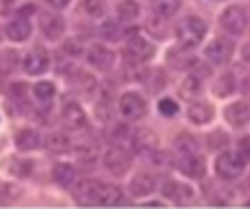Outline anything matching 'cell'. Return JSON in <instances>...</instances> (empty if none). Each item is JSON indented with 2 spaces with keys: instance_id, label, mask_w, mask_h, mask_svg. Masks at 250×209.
Listing matches in <instances>:
<instances>
[{
  "instance_id": "cell-29",
  "label": "cell",
  "mask_w": 250,
  "mask_h": 209,
  "mask_svg": "<svg viewBox=\"0 0 250 209\" xmlns=\"http://www.w3.org/2000/svg\"><path fill=\"white\" fill-rule=\"evenodd\" d=\"M21 196V187L12 185V182H0V205H12Z\"/></svg>"
},
{
  "instance_id": "cell-36",
  "label": "cell",
  "mask_w": 250,
  "mask_h": 209,
  "mask_svg": "<svg viewBox=\"0 0 250 209\" xmlns=\"http://www.w3.org/2000/svg\"><path fill=\"white\" fill-rule=\"evenodd\" d=\"M111 137H113V139H124V137H128V126H126V124H115V126L111 128Z\"/></svg>"
},
{
  "instance_id": "cell-43",
  "label": "cell",
  "mask_w": 250,
  "mask_h": 209,
  "mask_svg": "<svg viewBox=\"0 0 250 209\" xmlns=\"http://www.w3.org/2000/svg\"><path fill=\"white\" fill-rule=\"evenodd\" d=\"M246 207H250V200H248V203H246Z\"/></svg>"
},
{
  "instance_id": "cell-26",
  "label": "cell",
  "mask_w": 250,
  "mask_h": 209,
  "mask_svg": "<svg viewBox=\"0 0 250 209\" xmlns=\"http://www.w3.org/2000/svg\"><path fill=\"white\" fill-rule=\"evenodd\" d=\"M151 7H153V12H156V16L171 18L176 12H178L181 0H151Z\"/></svg>"
},
{
  "instance_id": "cell-10",
  "label": "cell",
  "mask_w": 250,
  "mask_h": 209,
  "mask_svg": "<svg viewBox=\"0 0 250 209\" xmlns=\"http://www.w3.org/2000/svg\"><path fill=\"white\" fill-rule=\"evenodd\" d=\"M86 58L88 63L95 70H99V72H108L113 68V63H115V54L106 45H90L86 50Z\"/></svg>"
},
{
  "instance_id": "cell-31",
  "label": "cell",
  "mask_w": 250,
  "mask_h": 209,
  "mask_svg": "<svg viewBox=\"0 0 250 209\" xmlns=\"http://www.w3.org/2000/svg\"><path fill=\"white\" fill-rule=\"evenodd\" d=\"M205 142H208V149H212V151L226 149V146H230V135L223 133V131H212V133L205 137Z\"/></svg>"
},
{
  "instance_id": "cell-8",
  "label": "cell",
  "mask_w": 250,
  "mask_h": 209,
  "mask_svg": "<svg viewBox=\"0 0 250 209\" xmlns=\"http://www.w3.org/2000/svg\"><path fill=\"white\" fill-rule=\"evenodd\" d=\"M131 144H133V151L138 155H146L151 157L158 151V137L151 128H138L133 135H131Z\"/></svg>"
},
{
  "instance_id": "cell-37",
  "label": "cell",
  "mask_w": 250,
  "mask_h": 209,
  "mask_svg": "<svg viewBox=\"0 0 250 209\" xmlns=\"http://www.w3.org/2000/svg\"><path fill=\"white\" fill-rule=\"evenodd\" d=\"M239 153H241L244 160H250V135L239 139Z\"/></svg>"
},
{
  "instance_id": "cell-41",
  "label": "cell",
  "mask_w": 250,
  "mask_h": 209,
  "mask_svg": "<svg viewBox=\"0 0 250 209\" xmlns=\"http://www.w3.org/2000/svg\"><path fill=\"white\" fill-rule=\"evenodd\" d=\"M244 63H246V65H250V43L244 47Z\"/></svg>"
},
{
  "instance_id": "cell-16",
  "label": "cell",
  "mask_w": 250,
  "mask_h": 209,
  "mask_svg": "<svg viewBox=\"0 0 250 209\" xmlns=\"http://www.w3.org/2000/svg\"><path fill=\"white\" fill-rule=\"evenodd\" d=\"M156 178H153L151 173H138L133 175V180L128 182V193L135 198H145V196H151L153 191H156Z\"/></svg>"
},
{
  "instance_id": "cell-34",
  "label": "cell",
  "mask_w": 250,
  "mask_h": 209,
  "mask_svg": "<svg viewBox=\"0 0 250 209\" xmlns=\"http://www.w3.org/2000/svg\"><path fill=\"white\" fill-rule=\"evenodd\" d=\"M158 111H160V115H165V117H174L176 113H178V104H176L174 99L163 97L158 101Z\"/></svg>"
},
{
  "instance_id": "cell-9",
  "label": "cell",
  "mask_w": 250,
  "mask_h": 209,
  "mask_svg": "<svg viewBox=\"0 0 250 209\" xmlns=\"http://www.w3.org/2000/svg\"><path fill=\"white\" fill-rule=\"evenodd\" d=\"M47 65H50V54H47V50L41 45L32 47L23 58V70L27 75H43L47 70Z\"/></svg>"
},
{
  "instance_id": "cell-40",
  "label": "cell",
  "mask_w": 250,
  "mask_h": 209,
  "mask_svg": "<svg viewBox=\"0 0 250 209\" xmlns=\"http://www.w3.org/2000/svg\"><path fill=\"white\" fill-rule=\"evenodd\" d=\"M50 2V7H54V9H65V7L70 5V0H47Z\"/></svg>"
},
{
  "instance_id": "cell-4",
  "label": "cell",
  "mask_w": 250,
  "mask_h": 209,
  "mask_svg": "<svg viewBox=\"0 0 250 209\" xmlns=\"http://www.w3.org/2000/svg\"><path fill=\"white\" fill-rule=\"evenodd\" d=\"M104 167L106 171L115 178H122L126 173L128 169H131V153L124 149V146H108V151L104 155Z\"/></svg>"
},
{
  "instance_id": "cell-44",
  "label": "cell",
  "mask_w": 250,
  "mask_h": 209,
  "mask_svg": "<svg viewBox=\"0 0 250 209\" xmlns=\"http://www.w3.org/2000/svg\"><path fill=\"white\" fill-rule=\"evenodd\" d=\"M248 187H250V178H248Z\"/></svg>"
},
{
  "instance_id": "cell-15",
  "label": "cell",
  "mask_w": 250,
  "mask_h": 209,
  "mask_svg": "<svg viewBox=\"0 0 250 209\" xmlns=\"http://www.w3.org/2000/svg\"><path fill=\"white\" fill-rule=\"evenodd\" d=\"M122 203H124V193H122V189H120V187H115V185H102V182H99L95 207H120Z\"/></svg>"
},
{
  "instance_id": "cell-12",
  "label": "cell",
  "mask_w": 250,
  "mask_h": 209,
  "mask_svg": "<svg viewBox=\"0 0 250 209\" xmlns=\"http://www.w3.org/2000/svg\"><path fill=\"white\" fill-rule=\"evenodd\" d=\"M61 119L68 128L72 131H83L88 126V119H86V113L82 111V106L77 104V101H65L63 108H61Z\"/></svg>"
},
{
  "instance_id": "cell-25",
  "label": "cell",
  "mask_w": 250,
  "mask_h": 209,
  "mask_svg": "<svg viewBox=\"0 0 250 209\" xmlns=\"http://www.w3.org/2000/svg\"><path fill=\"white\" fill-rule=\"evenodd\" d=\"M45 146L50 149V151H54V153H68L72 144H70V137L65 133L54 131V133H50L45 137Z\"/></svg>"
},
{
  "instance_id": "cell-32",
  "label": "cell",
  "mask_w": 250,
  "mask_h": 209,
  "mask_svg": "<svg viewBox=\"0 0 250 209\" xmlns=\"http://www.w3.org/2000/svg\"><path fill=\"white\" fill-rule=\"evenodd\" d=\"M83 12L90 18H102L106 14V0H83Z\"/></svg>"
},
{
  "instance_id": "cell-18",
  "label": "cell",
  "mask_w": 250,
  "mask_h": 209,
  "mask_svg": "<svg viewBox=\"0 0 250 209\" xmlns=\"http://www.w3.org/2000/svg\"><path fill=\"white\" fill-rule=\"evenodd\" d=\"M41 133L36 128H21L14 135V144H16L18 151H36L41 146Z\"/></svg>"
},
{
  "instance_id": "cell-13",
  "label": "cell",
  "mask_w": 250,
  "mask_h": 209,
  "mask_svg": "<svg viewBox=\"0 0 250 209\" xmlns=\"http://www.w3.org/2000/svg\"><path fill=\"white\" fill-rule=\"evenodd\" d=\"M39 25H41V32L47 36V38H52V41H57V38H61L65 32V20L59 14L54 12H41L39 14Z\"/></svg>"
},
{
  "instance_id": "cell-28",
  "label": "cell",
  "mask_w": 250,
  "mask_h": 209,
  "mask_svg": "<svg viewBox=\"0 0 250 209\" xmlns=\"http://www.w3.org/2000/svg\"><path fill=\"white\" fill-rule=\"evenodd\" d=\"M234 88H237L234 76L232 75H221L214 83V95H219V97H228V95L234 93Z\"/></svg>"
},
{
  "instance_id": "cell-19",
  "label": "cell",
  "mask_w": 250,
  "mask_h": 209,
  "mask_svg": "<svg viewBox=\"0 0 250 209\" xmlns=\"http://www.w3.org/2000/svg\"><path fill=\"white\" fill-rule=\"evenodd\" d=\"M226 119L230 126H246L250 122V106L246 101H234L226 108Z\"/></svg>"
},
{
  "instance_id": "cell-22",
  "label": "cell",
  "mask_w": 250,
  "mask_h": 209,
  "mask_svg": "<svg viewBox=\"0 0 250 209\" xmlns=\"http://www.w3.org/2000/svg\"><path fill=\"white\" fill-rule=\"evenodd\" d=\"M163 196L174 200V203H183V200H189L192 198V189L181 182H174V180H167L163 185Z\"/></svg>"
},
{
  "instance_id": "cell-6",
  "label": "cell",
  "mask_w": 250,
  "mask_h": 209,
  "mask_svg": "<svg viewBox=\"0 0 250 209\" xmlns=\"http://www.w3.org/2000/svg\"><path fill=\"white\" fill-rule=\"evenodd\" d=\"M117 106H120L122 117L128 119V122H138V119H142L146 115V101L138 93H124L120 97V104Z\"/></svg>"
},
{
  "instance_id": "cell-27",
  "label": "cell",
  "mask_w": 250,
  "mask_h": 209,
  "mask_svg": "<svg viewBox=\"0 0 250 209\" xmlns=\"http://www.w3.org/2000/svg\"><path fill=\"white\" fill-rule=\"evenodd\" d=\"M32 93H34L36 101H41V104H50L54 99V95H57V88H54V83L50 81H39L34 88H32Z\"/></svg>"
},
{
  "instance_id": "cell-3",
  "label": "cell",
  "mask_w": 250,
  "mask_h": 209,
  "mask_svg": "<svg viewBox=\"0 0 250 209\" xmlns=\"http://www.w3.org/2000/svg\"><path fill=\"white\" fill-rule=\"evenodd\" d=\"M219 25H221V29L226 32V34L239 36V34H244L246 27H248V14H246L244 7L230 5L221 12V16H219Z\"/></svg>"
},
{
  "instance_id": "cell-17",
  "label": "cell",
  "mask_w": 250,
  "mask_h": 209,
  "mask_svg": "<svg viewBox=\"0 0 250 209\" xmlns=\"http://www.w3.org/2000/svg\"><path fill=\"white\" fill-rule=\"evenodd\" d=\"M5 34H7V38H9V41L23 43V41H27L29 34H32V23H29L27 18L18 16V18H14V20H9V23H7Z\"/></svg>"
},
{
  "instance_id": "cell-14",
  "label": "cell",
  "mask_w": 250,
  "mask_h": 209,
  "mask_svg": "<svg viewBox=\"0 0 250 209\" xmlns=\"http://www.w3.org/2000/svg\"><path fill=\"white\" fill-rule=\"evenodd\" d=\"M97 189H99V180H82V182H75V185H72L77 203L83 205V207H95Z\"/></svg>"
},
{
  "instance_id": "cell-21",
  "label": "cell",
  "mask_w": 250,
  "mask_h": 209,
  "mask_svg": "<svg viewBox=\"0 0 250 209\" xmlns=\"http://www.w3.org/2000/svg\"><path fill=\"white\" fill-rule=\"evenodd\" d=\"M52 180L57 182L59 187L68 189V187H72L77 182V169L72 167V164H68V162L54 164L52 167Z\"/></svg>"
},
{
  "instance_id": "cell-39",
  "label": "cell",
  "mask_w": 250,
  "mask_h": 209,
  "mask_svg": "<svg viewBox=\"0 0 250 209\" xmlns=\"http://www.w3.org/2000/svg\"><path fill=\"white\" fill-rule=\"evenodd\" d=\"M14 57H16L14 52H5V57H0V58H2V61L7 63L5 68H2V72H9V70H12V65L16 63V58H14Z\"/></svg>"
},
{
  "instance_id": "cell-1",
  "label": "cell",
  "mask_w": 250,
  "mask_h": 209,
  "mask_svg": "<svg viewBox=\"0 0 250 209\" xmlns=\"http://www.w3.org/2000/svg\"><path fill=\"white\" fill-rule=\"evenodd\" d=\"M208 34V25L203 18L198 16H185L181 23L176 25V38L183 50H192L205 38Z\"/></svg>"
},
{
  "instance_id": "cell-42",
  "label": "cell",
  "mask_w": 250,
  "mask_h": 209,
  "mask_svg": "<svg viewBox=\"0 0 250 209\" xmlns=\"http://www.w3.org/2000/svg\"><path fill=\"white\" fill-rule=\"evenodd\" d=\"M0 2H2V5H12L14 0H0Z\"/></svg>"
},
{
  "instance_id": "cell-24",
  "label": "cell",
  "mask_w": 250,
  "mask_h": 209,
  "mask_svg": "<svg viewBox=\"0 0 250 209\" xmlns=\"http://www.w3.org/2000/svg\"><path fill=\"white\" fill-rule=\"evenodd\" d=\"M117 18L122 20V23H133L140 18V5L135 0H122L120 5H117Z\"/></svg>"
},
{
  "instance_id": "cell-35",
  "label": "cell",
  "mask_w": 250,
  "mask_h": 209,
  "mask_svg": "<svg viewBox=\"0 0 250 209\" xmlns=\"http://www.w3.org/2000/svg\"><path fill=\"white\" fill-rule=\"evenodd\" d=\"M77 153H79V157H82V160H86V162H95V155H97L95 146L90 149V146H86V144L79 146V149H77Z\"/></svg>"
},
{
  "instance_id": "cell-11",
  "label": "cell",
  "mask_w": 250,
  "mask_h": 209,
  "mask_svg": "<svg viewBox=\"0 0 250 209\" xmlns=\"http://www.w3.org/2000/svg\"><path fill=\"white\" fill-rule=\"evenodd\" d=\"M176 169H181L183 173L192 180H201L205 175V160L203 155L198 153H187V155H181L178 162H176Z\"/></svg>"
},
{
  "instance_id": "cell-33",
  "label": "cell",
  "mask_w": 250,
  "mask_h": 209,
  "mask_svg": "<svg viewBox=\"0 0 250 209\" xmlns=\"http://www.w3.org/2000/svg\"><path fill=\"white\" fill-rule=\"evenodd\" d=\"M102 36L108 38V41H120V25L115 20H104L102 25Z\"/></svg>"
},
{
  "instance_id": "cell-7",
  "label": "cell",
  "mask_w": 250,
  "mask_h": 209,
  "mask_svg": "<svg viewBox=\"0 0 250 209\" xmlns=\"http://www.w3.org/2000/svg\"><path fill=\"white\" fill-rule=\"evenodd\" d=\"M234 52V43L230 38H214L205 47V58L212 65H226Z\"/></svg>"
},
{
  "instance_id": "cell-30",
  "label": "cell",
  "mask_w": 250,
  "mask_h": 209,
  "mask_svg": "<svg viewBox=\"0 0 250 209\" xmlns=\"http://www.w3.org/2000/svg\"><path fill=\"white\" fill-rule=\"evenodd\" d=\"M174 146H176V151L181 153V155H187V153H198V144H196V139H194L192 135H178V137L174 139Z\"/></svg>"
},
{
  "instance_id": "cell-20",
  "label": "cell",
  "mask_w": 250,
  "mask_h": 209,
  "mask_svg": "<svg viewBox=\"0 0 250 209\" xmlns=\"http://www.w3.org/2000/svg\"><path fill=\"white\" fill-rule=\"evenodd\" d=\"M187 117H189V122L192 124L203 126V124L212 122V117H214V108H212V104H208V101H192L189 111H187Z\"/></svg>"
},
{
  "instance_id": "cell-5",
  "label": "cell",
  "mask_w": 250,
  "mask_h": 209,
  "mask_svg": "<svg viewBox=\"0 0 250 209\" xmlns=\"http://www.w3.org/2000/svg\"><path fill=\"white\" fill-rule=\"evenodd\" d=\"M124 54H126L133 63H145L156 54V45H153L149 38L140 34H131L126 38V47H124Z\"/></svg>"
},
{
  "instance_id": "cell-2",
  "label": "cell",
  "mask_w": 250,
  "mask_h": 209,
  "mask_svg": "<svg viewBox=\"0 0 250 209\" xmlns=\"http://www.w3.org/2000/svg\"><path fill=\"white\" fill-rule=\"evenodd\" d=\"M246 169V160L241 157V153H232V151H223L216 155L214 162V171L221 180H237L239 175L244 173Z\"/></svg>"
},
{
  "instance_id": "cell-38",
  "label": "cell",
  "mask_w": 250,
  "mask_h": 209,
  "mask_svg": "<svg viewBox=\"0 0 250 209\" xmlns=\"http://www.w3.org/2000/svg\"><path fill=\"white\" fill-rule=\"evenodd\" d=\"M63 50H65V52H68V54H72V57H77V54L82 52V45H79V43H77V41H65Z\"/></svg>"
},
{
  "instance_id": "cell-23",
  "label": "cell",
  "mask_w": 250,
  "mask_h": 209,
  "mask_svg": "<svg viewBox=\"0 0 250 209\" xmlns=\"http://www.w3.org/2000/svg\"><path fill=\"white\" fill-rule=\"evenodd\" d=\"M201 93H203L201 79L194 75L185 76V81L181 83V99H185V101H196V99L201 97Z\"/></svg>"
}]
</instances>
